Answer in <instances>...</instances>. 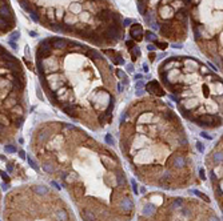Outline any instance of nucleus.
Listing matches in <instances>:
<instances>
[{
  "instance_id": "nucleus-1",
  "label": "nucleus",
  "mask_w": 223,
  "mask_h": 221,
  "mask_svg": "<svg viewBox=\"0 0 223 221\" xmlns=\"http://www.w3.org/2000/svg\"><path fill=\"white\" fill-rule=\"evenodd\" d=\"M146 91H148L150 93H154L156 96H164V92L162 89V87L159 85V83L156 80H151V81H148V83L146 84Z\"/></svg>"
},
{
  "instance_id": "nucleus-2",
  "label": "nucleus",
  "mask_w": 223,
  "mask_h": 221,
  "mask_svg": "<svg viewBox=\"0 0 223 221\" xmlns=\"http://www.w3.org/2000/svg\"><path fill=\"white\" fill-rule=\"evenodd\" d=\"M130 35H131V37L134 39V40H136V41H140L143 39V29H142V25L140 24H134L132 25V28H131V31H130Z\"/></svg>"
},
{
  "instance_id": "nucleus-3",
  "label": "nucleus",
  "mask_w": 223,
  "mask_h": 221,
  "mask_svg": "<svg viewBox=\"0 0 223 221\" xmlns=\"http://www.w3.org/2000/svg\"><path fill=\"white\" fill-rule=\"evenodd\" d=\"M51 45H52V48L63 49L68 45V41L63 37H54V39H51Z\"/></svg>"
},
{
  "instance_id": "nucleus-4",
  "label": "nucleus",
  "mask_w": 223,
  "mask_h": 221,
  "mask_svg": "<svg viewBox=\"0 0 223 221\" xmlns=\"http://www.w3.org/2000/svg\"><path fill=\"white\" fill-rule=\"evenodd\" d=\"M122 208H123V211L124 212H130L131 209H132V207H134V203L128 199V197H124V199L122 200Z\"/></svg>"
},
{
  "instance_id": "nucleus-5",
  "label": "nucleus",
  "mask_w": 223,
  "mask_h": 221,
  "mask_svg": "<svg viewBox=\"0 0 223 221\" xmlns=\"http://www.w3.org/2000/svg\"><path fill=\"white\" fill-rule=\"evenodd\" d=\"M159 13L162 17H170L171 13H172V8H171V7H167V5H163V7H160Z\"/></svg>"
},
{
  "instance_id": "nucleus-6",
  "label": "nucleus",
  "mask_w": 223,
  "mask_h": 221,
  "mask_svg": "<svg viewBox=\"0 0 223 221\" xmlns=\"http://www.w3.org/2000/svg\"><path fill=\"white\" fill-rule=\"evenodd\" d=\"M174 165L176 168H183L186 165V158L183 156H175L174 157Z\"/></svg>"
},
{
  "instance_id": "nucleus-7",
  "label": "nucleus",
  "mask_w": 223,
  "mask_h": 221,
  "mask_svg": "<svg viewBox=\"0 0 223 221\" xmlns=\"http://www.w3.org/2000/svg\"><path fill=\"white\" fill-rule=\"evenodd\" d=\"M82 216H83L84 221H95V215H94L92 212H90V211H83Z\"/></svg>"
},
{
  "instance_id": "nucleus-8",
  "label": "nucleus",
  "mask_w": 223,
  "mask_h": 221,
  "mask_svg": "<svg viewBox=\"0 0 223 221\" xmlns=\"http://www.w3.org/2000/svg\"><path fill=\"white\" fill-rule=\"evenodd\" d=\"M35 192H36L39 196H46L47 193H48V189H47L44 185H36V187H35Z\"/></svg>"
},
{
  "instance_id": "nucleus-9",
  "label": "nucleus",
  "mask_w": 223,
  "mask_h": 221,
  "mask_svg": "<svg viewBox=\"0 0 223 221\" xmlns=\"http://www.w3.org/2000/svg\"><path fill=\"white\" fill-rule=\"evenodd\" d=\"M58 219L60 221H67L68 220V213L64 211V209H59L58 211Z\"/></svg>"
},
{
  "instance_id": "nucleus-10",
  "label": "nucleus",
  "mask_w": 223,
  "mask_h": 221,
  "mask_svg": "<svg viewBox=\"0 0 223 221\" xmlns=\"http://www.w3.org/2000/svg\"><path fill=\"white\" fill-rule=\"evenodd\" d=\"M143 36H146L147 41H155L156 40V35L151 31H146V33H143Z\"/></svg>"
},
{
  "instance_id": "nucleus-11",
  "label": "nucleus",
  "mask_w": 223,
  "mask_h": 221,
  "mask_svg": "<svg viewBox=\"0 0 223 221\" xmlns=\"http://www.w3.org/2000/svg\"><path fill=\"white\" fill-rule=\"evenodd\" d=\"M154 212H155V207H154V205H146L144 209H143V213L146 216H151Z\"/></svg>"
},
{
  "instance_id": "nucleus-12",
  "label": "nucleus",
  "mask_w": 223,
  "mask_h": 221,
  "mask_svg": "<svg viewBox=\"0 0 223 221\" xmlns=\"http://www.w3.org/2000/svg\"><path fill=\"white\" fill-rule=\"evenodd\" d=\"M43 169H44V172H47V173L54 172V166H52V164H50V162H44V164H43Z\"/></svg>"
},
{
  "instance_id": "nucleus-13",
  "label": "nucleus",
  "mask_w": 223,
  "mask_h": 221,
  "mask_svg": "<svg viewBox=\"0 0 223 221\" xmlns=\"http://www.w3.org/2000/svg\"><path fill=\"white\" fill-rule=\"evenodd\" d=\"M192 192L195 193V195H198L199 197H200V199H203V200L206 201V203H208V201H210V199L204 195V193H202V192H199V191H192Z\"/></svg>"
},
{
  "instance_id": "nucleus-14",
  "label": "nucleus",
  "mask_w": 223,
  "mask_h": 221,
  "mask_svg": "<svg viewBox=\"0 0 223 221\" xmlns=\"http://www.w3.org/2000/svg\"><path fill=\"white\" fill-rule=\"evenodd\" d=\"M182 204H183V200L182 199H176L172 203V205H171V207L172 208H178V207H182Z\"/></svg>"
},
{
  "instance_id": "nucleus-15",
  "label": "nucleus",
  "mask_w": 223,
  "mask_h": 221,
  "mask_svg": "<svg viewBox=\"0 0 223 221\" xmlns=\"http://www.w3.org/2000/svg\"><path fill=\"white\" fill-rule=\"evenodd\" d=\"M138 9H139V12L142 13V15H144V13H146V9H144V3H142V1H138Z\"/></svg>"
},
{
  "instance_id": "nucleus-16",
  "label": "nucleus",
  "mask_w": 223,
  "mask_h": 221,
  "mask_svg": "<svg viewBox=\"0 0 223 221\" xmlns=\"http://www.w3.org/2000/svg\"><path fill=\"white\" fill-rule=\"evenodd\" d=\"M104 139H106V143H108V144H114V143H115L114 137H112L110 133H108V135H106V137H104Z\"/></svg>"
},
{
  "instance_id": "nucleus-17",
  "label": "nucleus",
  "mask_w": 223,
  "mask_h": 221,
  "mask_svg": "<svg viewBox=\"0 0 223 221\" xmlns=\"http://www.w3.org/2000/svg\"><path fill=\"white\" fill-rule=\"evenodd\" d=\"M132 23H134V20H132V19H124V20L122 21V25H123V27H128V25H131Z\"/></svg>"
},
{
  "instance_id": "nucleus-18",
  "label": "nucleus",
  "mask_w": 223,
  "mask_h": 221,
  "mask_svg": "<svg viewBox=\"0 0 223 221\" xmlns=\"http://www.w3.org/2000/svg\"><path fill=\"white\" fill-rule=\"evenodd\" d=\"M116 75H118V77H119V79H122V80L127 77V76H126V73H124L122 69H116Z\"/></svg>"
},
{
  "instance_id": "nucleus-19",
  "label": "nucleus",
  "mask_w": 223,
  "mask_h": 221,
  "mask_svg": "<svg viewBox=\"0 0 223 221\" xmlns=\"http://www.w3.org/2000/svg\"><path fill=\"white\" fill-rule=\"evenodd\" d=\"M6 152H8V153H15V152H16V148H15L14 145H7V147H6Z\"/></svg>"
},
{
  "instance_id": "nucleus-20",
  "label": "nucleus",
  "mask_w": 223,
  "mask_h": 221,
  "mask_svg": "<svg viewBox=\"0 0 223 221\" xmlns=\"http://www.w3.org/2000/svg\"><path fill=\"white\" fill-rule=\"evenodd\" d=\"M214 158H215V162H216V164H219V162L222 161V153L216 152V153L214 154Z\"/></svg>"
},
{
  "instance_id": "nucleus-21",
  "label": "nucleus",
  "mask_w": 223,
  "mask_h": 221,
  "mask_svg": "<svg viewBox=\"0 0 223 221\" xmlns=\"http://www.w3.org/2000/svg\"><path fill=\"white\" fill-rule=\"evenodd\" d=\"M19 36H20V33H19V31H15V32H12V35H11V40H10V41H14V40H16V39H19Z\"/></svg>"
},
{
  "instance_id": "nucleus-22",
  "label": "nucleus",
  "mask_w": 223,
  "mask_h": 221,
  "mask_svg": "<svg viewBox=\"0 0 223 221\" xmlns=\"http://www.w3.org/2000/svg\"><path fill=\"white\" fill-rule=\"evenodd\" d=\"M155 47H159L160 49H166V48H167V43H159V41H156V43H155Z\"/></svg>"
},
{
  "instance_id": "nucleus-23",
  "label": "nucleus",
  "mask_w": 223,
  "mask_h": 221,
  "mask_svg": "<svg viewBox=\"0 0 223 221\" xmlns=\"http://www.w3.org/2000/svg\"><path fill=\"white\" fill-rule=\"evenodd\" d=\"M150 25H151V28H152V29H156V31H159V29H160V25H159L156 21H151V23H150Z\"/></svg>"
},
{
  "instance_id": "nucleus-24",
  "label": "nucleus",
  "mask_w": 223,
  "mask_h": 221,
  "mask_svg": "<svg viewBox=\"0 0 223 221\" xmlns=\"http://www.w3.org/2000/svg\"><path fill=\"white\" fill-rule=\"evenodd\" d=\"M131 185H132V189H134L135 195H138V184L135 183V180H134V179L131 180Z\"/></svg>"
},
{
  "instance_id": "nucleus-25",
  "label": "nucleus",
  "mask_w": 223,
  "mask_h": 221,
  "mask_svg": "<svg viewBox=\"0 0 223 221\" xmlns=\"http://www.w3.org/2000/svg\"><path fill=\"white\" fill-rule=\"evenodd\" d=\"M0 174H2L3 180H4V181H7V183H8V181H10V177H8V174H7L6 172H3V170H2V172H0Z\"/></svg>"
},
{
  "instance_id": "nucleus-26",
  "label": "nucleus",
  "mask_w": 223,
  "mask_h": 221,
  "mask_svg": "<svg viewBox=\"0 0 223 221\" xmlns=\"http://www.w3.org/2000/svg\"><path fill=\"white\" fill-rule=\"evenodd\" d=\"M28 164H30L31 166H32L34 169H38V166H36V164H35V161H34L31 157H28Z\"/></svg>"
},
{
  "instance_id": "nucleus-27",
  "label": "nucleus",
  "mask_w": 223,
  "mask_h": 221,
  "mask_svg": "<svg viewBox=\"0 0 223 221\" xmlns=\"http://www.w3.org/2000/svg\"><path fill=\"white\" fill-rule=\"evenodd\" d=\"M124 181H126V180H124L123 174H119V176H118V183H119V185H123Z\"/></svg>"
},
{
  "instance_id": "nucleus-28",
  "label": "nucleus",
  "mask_w": 223,
  "mask_h": 221,
  "mask_svg": "<svg viewBox=\"0 0 223 221\" xmlns=\"http://www.w3.org/2000/svg\"><path fill=\"white\" fill-rule=\"evenodd\" d=\"M82 193H83V189H82L80 187H76L75 188V195L76 196H82Z\"/></svg>"
},
{
  "instance_id": "nucleus-29",
  "label": "nucleus",
  "mask_w": 223,
  "mask_h": 221,
  "mask_svg": "<svg viewBox=\"0 0 223 221\" xmlns=\"http://www.w3.org/2000/svg\"><path fill=\"white\" fill-rule=\"evenodd\" d=\"M200 71H202L203 75H207V73H210V69H208V68H206L204 65H202V67H200Z\"/></svg>"
},
{
  "instance_id": "nucleus-30",
  "label": "nucleus",
  "mask_w": 223,
  "mask_h": 221,
  "mask_svg": "<svg viewBox=\"0 0 223 221\" xmlns=\"http://www.w3.org/2000/svg\"><path fill=\"white\" fill-rule=\"evenodd\" d=\"M155 48H156V47H155L154 44H148V45H147V49H148L150 52H154V51H155Z\"/></svg>"
},
{
  "instance_id": "nucleus-31",
  "label": "nucleus",
  "mask_w": 223,
  "mask_h": 221,
  "mask_svg": "<svg viewBox=\"0 0 223 221\" xmlns=\"http://www.w3.org/2000/svg\"><path fill=\"white\" fill-rule=\"evenodd\" d=\"M199 173H200V179L204 180V179H206V176H204V169L200 168V169H199Z\"/></svg>"
},
{
  "instance_id": "nucleus-32",
  "label": "nucleus",
  "mask_w": 223,
  "mask_h": 221,
  "mask_svg": "<svg viewBox=\"0 0 223 221\" xmlns=\"http://www.w3.org/2000/svg\"><path fill=\"white\" fill-rule=\"evenodd\" d=\"M196 148L199 149V152H203V149H204V148H203V144H202V143H196Z\"/></svg>"
},
{
  "instance_id": "nucleus-33",
  "label": "nucleus",
  "mask_w": 223,
  "mask_h": 221,
  "mask_svg": "<svg viewBox=\"0 0 223 221\" xmlns=\"http://www.w3.org/2000/svg\"><path fill=\"white\" fill-rule=\"evenodd\" d=\"M126 44H127V45H128V47H130V48H132V47H134V45H135V43L132 41V40H128V41H126Z\"/></svg>"
},
{
  "instance_id": "nucleus-34",
  "label": "nucleus",
  "mask_w": 223,
  "mask_h": 221,
  "mask_svg": "<svg viewBox=\"0 0 223 221\" xmlns=\"http://www.w3.org/2000/svg\"><path fill=\"white\" fill-rule=\"evenodd\" d=\"M143 93H144V91L140 89V88H138V91H136V96H142Z\"/></svg>"
},
{
  "instance_id": "nucleus-35",
  "label": "nucleus",
  "mask_w": 223,
  "mask_h": 221,
  "mask_svg": "<svg viewBox=\"0 0 223 221\" xmlns=\"http://www.w3.org/2000/svg\"><path fill=\"white\" fill-rule=\"evenodd\" d=\"M127 71H128V72H132V71H134V65H132V64H128V65H127Z\"/></svg>"
},
{
  "instance_id": "nucleus-36",
  "label": "nucleus",
  "mask_w": 223,
  "mask_h": 221,
  "mask_svg": "<svg viewBox=\"0 0 223 221\" xmlns=\"http://www.w3.org/2000/svg\"><path fill=\"white\" fill-rule=\"evenodd\" d=\"M172 47L174 48H183V45H182V43H178V44H172Z\"/></svg>"
},
{
  "instance_id": "nucleus-37",
  "label": "nucleus",
  "mask_w": 223,
  "mask_h": 221,
  "mask_svg": "<svg viewBox=\"0 0 223 221\" xmlns=\"http://www.w3.org/2000/svg\"><path fill=\"white\" fill-rule=\"evenodd\" d=\"M143 71H144V72H148V65H147L146 63L143 64Z\"/></svg>"
},
{
  "instance_id": "nucleus-38",
  "label": "nucleus",
  "mask_w": 223,
  "mask_h": 221,
  "mask_svg": "<svg viewBox=\"0 0 223 221\" xmlns=\"http://www.w3.org/2000/svg\"><path fill=\"white\" fill-rule=\"evenodd\" d=\"M142 79V75H140V73H136L135 75V80H140Z\"/></svg>"
},
{
  "instance_id": "nucleus-39",
  "label": "nucleus",
  "mask_w": 223,
  "mask_h": 221,
  "mask_svg": "<svg viewBox=\"0 0 223 221\" xmlns=\"http://www.w3.org/2000/svg\"><path fill=\"white\" fill-rule=\"evenodd\" d=\"M208 67L212 69V71H216V69H218V68H215V65H214V64H210V63H208Z\"/></svg>"
},
{
  "instance_id": "nucleus-40",
  "label": "nucleus",
  "mask_w": 223,
  "mask_h": 221,
  "mask_svg": "<svg viewBox=\"0 0 223 221\" xmlns=\"http://www.w3.org/2000/svg\"><path fill=\"white\" fill-rule=\"evenodd\" d=\"M136 87H138V88H142V87H143V83H142V81H138V83H136Z\"/></svg>"
},
{
  "instance_id": "nucleus-41",
  "label": "nucleus",
  "mask_w": 223,
  "mask_h": 221,
  "mask_svg": "<svg viewBox=\"0 0 223 221\" xmlns=\"http://www.w3.org/2000/svg\"><path fill=\"white\" fill-rule=\"evenodd\" d=\"M118 91H119V92L123 91V85H122V84H118Z\"/></svg>"
},
{
  "instance_id": "nucleus-42",
  "label": "nucleus",
  "mask_w": 223,
  "mask_h": 221,
  "mask_svg": "<svg viewBox=\"0 0 223 221\" xmlns=\"http://www.w3.org/2000/svg\"><path fill=\"white\" fill-rule=\"evenodd\" d=\"M52 185H55V188H56V189H60V185H58L55 181H52Z\"/></svg>"
},
{
  "instance_id": "nucleus-43",
  "label": "nucleus",
  "mask_w": 223,
  "mask_h": 221,
  "mask_svg": "<svg viewBox=\"0 0 223 221\" xmlns=\"http://www.w3.org/2000/svg\"><path fill=\"white\" fill-rule=\"evenodd\" d=\"M202 136H203V137H206V139H208V140L211 139V136H208V135H206V133H202Z\"/></svg>"
},
{
  "instance_id": "nucleus-44",
  "label": "nucleus",
  "mask_w": 223,
  "mask_h": 221,
  "mask_svg": "<svg viewBox=\"0 0 223 221\" xmlns=\"http://www.w3.org/2000/svg\"><path fill=\"white\" fill-rule=\"evenodd\" d=\"M19 153H20V157H22V158H26V154H24V152H23V150H22V152H19Z\"/></svg>"
},
{
  "instance_id": "nucleus-45",
  "label": "nucleus",
  "mask_w": 223,
  "mask_h": 221,
  "mask_svg": "<svg viewBox=\"0 0 223 221\" xmlns=\"http://www.w3.org/2000/svg\"><path fill=\"white\" fill-rule=\"evenodd\" d=\"M210 221H219L216 217H210Z\"/></svg>"
},
{
  "instance_id": "nucleus-46",
  "label": "nucleus",
  "mask_w": 223,
  "mask_h": 221,
  "mask_svg": "<svg viewBox=\"0 0 223 221\" xmlns=\"http://www.w3.org/2000/svg\"><path fill=\"white\" fill-rule=\"evenodd\" d=\"M154 57H155V56H154V53H150V60H151V61L154 60Z\"/></svg>"
},
{
  "instance_id": "nucleus-47",
  "label": "nucleus",
  "mask_w": 223,
  "mask_h": 221,
  "mask_svg": "<svg viewBox=\"0 0 223 221\" xmlns=\"http://www.w3.org/2000/svg\"><path fill=\"white\" fill-rule=\"evenodd\" d=\"M7 169H8V172H12V166H11V165L7 166Z\"/></svg>"
},
{
  "instance_id": "nucleus-48",
  "label": "nucleus",
  "mask_w": 223,
  "mask_h": 221,
  "mask_svg": "<svg viewBox=\"0 0 223 221\" xmlns=\"http://www.w3.org/2000/svg\"><path fill=\"white\" fill-rule=\"evenodd\" d=\"M187 1H191V0H187Z\"/></svg>"
},
{
  "instance_id": "nucleus-49",
  "label": "nucleus",
  "mask_w": 223,
  "mask_h": 221,
  "mask_svg": "<svg viewBox=\"0 0 223 221\" xmlns=\"http://www.w3.org/2000/svg\"><path fill=\"white\" fill-rule=\"evenodd\" d=\"M95 1H99V0H95Z\"/></svg>"
}]
</instances>
